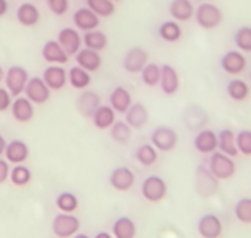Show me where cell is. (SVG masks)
I'll list each match as a JSON object with an SVG mask.
<instances>
[{
  "instance_id": "obj_1",
  "label": "cell",
  "mask_w": 251,
  "mask_h": 238,
  "mask_svg": "<svg viewBox=\"0 0 251 238\" xmlns=\"http://www.w3.org/2000/svg\"><path fill=\"white\" fill-rule=\"evenodd\" d=\"M209 171L217 180H230L237 171V165H235L232 157L215 150L209 157Z\"/></svg>"
},
{
  "instance_id": "obj_2",
  "label": "cell",
  "mask_w": 251,
  "mask_h": 238,
  "mask_svg": "<svg viewBox=\"0 0 251 238\" xmlns=\"http://www.w3.org/2000/svg\"><path fill=\"white\" fill-rule=\"evenodd\" d=\"M196 23L204 29H214L217 28L224 20V13L217 5L210 2H202L196 8L194 12Z\"/></svg>"
},
{
  "instance_id": "obj_3",
  "label": "cell",
  "mask_w": 251,
  "mask_h": 238,
  "mask_svg": "<svg viewBox=\"0 0 251 238\" xmlns=\"http://www.w3.org/2000/svg\"><path fill=\"white\" fill-rule=\"evenodd\" d=\"M140 192L149 202H160L165 199L168 194V186L165 183V180L162 176L157 175H150L142 181L140 186Z\"/></svg>"
},
{
  "instance_id": "obj_4",
  "label": "cell",
  "mask_w": 251,
  "mask_h": 238,
  "mask_svg": "<svg viewBox=\"0 0 251 238\" xmlns=\"http://www.w3.org/2000/svg\"><path fill=\"white\" fill-rule=\"evenodd\" d=\"M152 145L160 152H172L178 145V134L170 126H157L150 134Z\"/></svg>"
},
{
  "instance_id": "obj_5",
  "label": "cell",
  "mask_w": 251,
  "mask_h": 238,
  "mask_svg": "<svg viewBox=\"0 0 251 238\" xmlns=\"http://www.w3.org/2000/svg\"><path fill=\"white\" fill-rule=\"evenodd\" d=\"M80 230V220L74 214L61 212L52 220V232L59 238H72Z\"/></svg>"
},
{
  "instance_id": "obj_6",
  "label": "cell",
  "mask_w": 251,
  "mask_h": 238,
  "mask_svg": "<svg viewBox=\"0 0 251 238\" xmlns=\"http://www.w3.org/2000/svg\"><path fill=\"white\" fill-rule=\"evenodd\" d=\"M28 80L29 75L26 72V69L20 67V65H13L5 74V85H7V90L12 96H20L22 93H25Z\"/></svg>"
},
{
  "instance_id": "obj_7",
  "label": "cell",
  "mask_w": 251,
  "mask_h": 238,
  "mask_svg": "<svg viewBox=\"0 0 251 238\" xmlns=\"http://www.w3.org/2000/svg\"><path fill=\"white\" fill-rule=\"evenodd\" d=\"M196 188H198V192L201 196L210 197L219 189V180L210 173L209 168L201 165L196 170Z\"/></svg>"
},
{
  "instance_id": "obj_8",
  "label": "cell",
  "mask_w": 251,
  "mask_h": 238,
  "mask_svg": "<svg viewBox=\"0 0 251 238\" xmlns=\"http://www.w3.org/2000/svg\"><path fill=\"white\" fill-rule=\"evenodd\" d=\"M247 57L242 51H228L220 57V67L228 75H240L247 69Z\"/></svg>"
},
{
  "instance_id": "obj_9",
  "label": "cell",
  "mask_w": 251,
  "mask_h": 238,
  "mask_svg": "<svg viewBox=\"0 0 251 238\" xmlns=\"http://www.w3.org/2000/svg\"><path fill=\"white\" fill-rule=\"evenodd\" d=\"M25 95H26V98L33 105H43L51 96V88L44 83L43 77H33L28 80L26 88H25Z\"/></svg>"
},
{
  "instance_id": "obj_10",
  "label": "cell",
  "mask_w": 251,
  "mask_h": 238,
  "mask_svg": "<svg viewBox=\"0 0 251 238\" xmlns=\"http://www.w3.org/2000/svg\"><path fill=\"white\" fill-rule=\"evenodd\" d=\"M149 64V54L144 48H130L124 55L123 65L126 69V72L129 74H139L142 72V69Z\"/></svg>"
},
{
  "instance_id": "obj_11",
  "label": "cell",
  "mask_w": 251,
  "mask_h": 238,
  "mask_svg": "<svg viewBox=\"0 0 251 238\" xmlns=\"http://www.w3.org/2000/svg\"><path fill=\"white\" fill-rule=\"evenodd\" d=\"M198 232L202 238H220L224 234V224L215 214H204L198 222Z\"/></svg>"
},
{
  "instance_id": "obj_12",
  "label": "cell",
  "mask_w": 251,
  "mask_h": 238,
  "mask_svg": "<svg viewBox=\"0 0 251 238\" xmlns=\"http://www.w3.org/2000/svg\"><path fill=\"white\" fill-rule=\"evenodd\" d=\"M135 183L134 171L127 168V166H118L109 175V185L116 191H129Z\"/></svg>"
},
{
  "instance_id": "obj_13",
  "label": "cell",
  "mask_w": 251,
  "mask_h": 238,
  "mask_svg": "<svg viewBox=\"0 0 251 238\" xmlns=\"http://www.w3.org/2000/svg\"><path fill=\"white\" fill-rule=\"evenodd\" d=\"M57 43L61 44L62 49L67 53L69 55L77 54L80 49H82L83 39L78 34L77 29L74 28H62L57 34Z\"/></svg>"
},
{
  "instance_id": "obj_14",
  "label": "cell",
  "mask_w": 251,
  "mask_h": 238,
  "mask_svg": "<svg viewBox=\"0 0 251 238\" xmlns=\"http://www.w3.org/2000/svg\"><path fill=\"white\" fill-rule=\"evenodd\" d=\"M194 149L202 155H210L219 149L217 134L210 129H201L194 137Z\"/></svg>"
},
{
  "instance_id": "obj_15",
  "label": "cell",
  "mask_w": 251,
  "mask_h": 238,
  "mask_svg": "<svg viewBox=\"0 0 251 238\" xmlns=\"http://www.w3.org/2000/svg\"><path fill=\"white\" fill-rule=\"evenodd\" d=\"M74 25L75 28L82 29L85 33L93 31L100 26V17L88 7H82L74 13Z\"/></svg>"
},
{
  "instance_id": "obj_16",
  "label": "cell",
  "mask_w": 251,
  "mask_h": 238,
  "mask_svg": "<svg viewBox=\"0 0 251 238\" xmlns=\"http://www.w3.org/2000/svg\"><path fill=\"white\" fill-rule=\"evenodd\" d=\"M160 87L162 92L168 96H173L179 90V75L176 69L170 64L162 65V77H160Z\"/></svg>"
},
{
  "instance_id": "obj_17",
  "label": "cell",
  "mask_w": 251,
  "mask_h": 238,
  "mask_svg": "<svg viewBox=\"0 0 251 238\" xmlns=\"http://www.w3.org/2000/svg\"><path fill=\"white\" fill-rule=\"evenodd\" d=\"M75 60H77L78 67L85 69L87 72H97L103 64V59L98 51H93L88 48L80 49L78 53L75 54Z\"/></svg>"
},
{
  "instance_id": "obj_18",
  "label": "cell",
  "mask_w": 251,
  "mask_h": 238,
  "mask_svg": "<svg viewBox=\"0 0 251 238\" xmlns=\"http://www.w3.org/2000/svg\"><path fill=\"white\" fill-rule=\"evenodd\" d=\"M10 111H12V116L18 123H28L34 116V105L26 96H17L12 106H10Z\"/></svg>"
},
{
  "instance_id": "obj_19",
  "label": "cell",
  "mask_w": 251,
  "mask_h": 238,
  "mask_svg": "<svg viewBox=\"0 0 251 238\" xmlns=\"http://www.w3.org/2000/svg\"><path fill=\"white\" fill-rule=\"evenodd\" d=\"M5 160L8 163H15V165H22L25 160H28L29 155V149L28 145L20 139H15L12 142L7 144V149H5Z\"/></svg>"
},
{
  "instance_id": "obj_20",
  "label": "cell",
  "mask_w": 251,
  "mask_h": 238,
  "mask_svg": "<svg viewBox=\"0 0 251 238\" xmlns=\"http://www.w3.org/2000/svg\"><path fill=\"white\" fill-rule=\"evenodd\" d=\"M43 80L51 90H61L65 87V83L69 82L67 72L61 65H51L43 72Z\"/></svg>"
},
{
  "instance_id": "obj_21",
  "label": "cell",
  "mask_w": 251,
  "mask_h": 238,
  "mask_svg": "<svg viewBox=\"0 0 251 238\" xmlns=\"http://www.w3.org/2000/svg\"><path fill=\"white\" fill-rule=\"evenodd\" d=\"M100 106H101V100H100L98 93L92 92V90H87L77 98V108L85 118H92Z\"/></svg>"
},
{
  "instance_id": "obj_22",
  "label": "cell",
  "mask_w": 251,
  "mask_h": 238,
  "mask_svg": "<svg viewBox=\"0 0 251 238\" xmlns=\"http://www.w3.org/2000/svg\"><path fill=\"white\" fill-rule=\"evenodd\" d=\"M170 15L173 17L175 22H188L194 17V5L191 0H172L168 7Z\"/></svg>"
},
{
  "instance_id": "obj_23",
  "label": "cell",
  "mask_w": 251,
  "mask_h": 238,
  "mask_svg": "<svg viewBox=\"0 0 251 238\" xmlns=\"http://www.w3.org/2000/svg\"><path fill=\"white\" fill-rule=\"evenodd\" d=\"M126 123L132 129H142L149 123V111L144 103H132L126 113Z\"/></svg>"
},
{
  "instance_id": "obj_24",
  "label": "cell",
  "mask_w": 251,
  "mask_h": 238,
  "mask_svg": "<svg viewBox=\"0 0 251 238\" xmlns=\"http://www.w3.org/2000/svg\"><path fill=\"white\" fill-rule=\"evenodd\" d=\"M132 105V96H130L129 90L124 87H116L109 95V106L116 111V113L126 114L127 109Z\"/></svg>"
},
{
  "instance_id": "obj_25",
  "label": "cell",
  "mask_w": 251,
  "mask_h": 238,
  "mask_svg": "<svg viewBox=\"0 0 251 238\" xmlns=\"http://www.w3.org/2000/svg\"><path fill=\"white\" fill-rule=\"evenodd\" d=\"M70 55L62 49V46L57 41H48L43 46V59L49 64H67Z\"/></svg>"
},
{
  "instance_id": "obj_26",
  "label": "cell",
  "mask_w": 251,
  "mask_h": 238,
  "mask_svg": "<svg viewBox=\"0 0 251 238\" xmlns=\"http://www.w3.org/2000/svg\"><path fill=\"white\" fill-rule=\"evenodd\" d=\"M92 121H93L95 128L109 129L114 123H116V111H114L109 105H101L97 111H95V114L92 116Z\"/></svg>"
},
{
  "instance_id": "obj_27",
  "label": "cell",
  "mask_w": 251,
  "mask_h": 238,
  "mask_svg": "<svg viewBox=\"0 0 251 238\" xmlns=\"http://www.w3.org/2000/svg\"><path fill=\"white\" fill-rule=\"evenodd\" d=\"M39 18H41V15H39L38 7L29 2L22 3L17 10V20L23 26H34V25H38Z\"/></svg>"
},
{
  "instance_id": "obj_28",
  "label": "cell",
  "mask_w": 251,
  "mask_h": 238,
  "mask_svg": "<svg viewBox=\"0 0 251 238\" xmlns=\"http://www.w3.org/2000/svg\"><path fill=\"white\" fill-rule=\"evenodd\" d=\"M219 139V152L228 155V157H237L238 155V149H237V140H235V134L232 129H222L217 134Z\"/></svg>"
},
{
  "instance_id": "obj_29",
  "label": "cell",
  "mask_w": 251,
  "mask_h": 238,
  "mask_svg": "<svg viewBox=\"0 0 251 238\" xmlns=\"http://www.w3.org/2000/svg\"><path fill=\"white\" fill-rule=\"evenodd\" d=\"M158 36L167 43H178L183 36V28L175 20H168L158 26Z\"/></svg>"
},
{
  "instance_id": "obj_30",
  "label": "cell",
  "mask_w": 251,
  "mask_h": 238,
  "mask_svg": "<svg viewBox=\"0 0 251 238\" xmlns=\"http://www.w3.org/2000/svg\"><path fill=\"white\" fill-rule=\"evenodd\" d=\"M137 234V227H135L134 220L129 217H119L113 224V237L114 238H135Z\"/></svg>"
},
{
  "instance_id": "obj_31",
  "label": "cell",
  "mask_w": 251,
  "mask_h": 238,
  "mask_svg": "<svg viewBox=\"0 0 251 238\" xmlns=\"http://www.w3.org/2000/svg\"><path fill=\"white\" fill-rule=\"evenodd\" d=\"M83 44L85 48L93 49V51H103L108 46V36L100 29H93V31H87L83 34Z\"/></svg>"
},
{
  "instance_id": "obj_32",
  "label": "cell",
  "mask_w": 251,
  "mask_h": 238,
  "mask_svg": "<svg viewBox=\"0 0 251 238\" xmlns=\"http://www.w3.org/2000/svg\"><path fill=\"white\" fill-rule=\"evenodd\" d=\"M227 95L233 101H245L250 96L248 83L242 79H233L227 83Z\"/></svg>"
},
{
  "instance_id": "obj_33",
  "label": "cell",
  "mask_w": 251,
  "mask_h": 238,
  "mask_svg": "<svg viewBox=\"0 0 251 238\" xmlns=\"http://www.w3.org/2000/svg\"><path fill=\"white\" fill-rule=\"evenodd\" d=\"M67 79L69 83L72 85L74 88L77 90H83L87 88L90 83H92V77H90V72H87L82 67H72L67 72Z\"/></svg>"
},
{
  "instance_id": "obj_34",
  "label": "cell",
  "mask_w": 251,
  "mask_h": 238,
  "mask_svg": "<svg viewBox=\"0 0 251 238\" xmlns=\"http://www.w3.org/2000/svg\"><path fill=\"white\" fill-rule=\"evenodd\" d=\"M109 135L114 142L118 144H127L130 137H132V128L124 123V121H116L111 128H109Z\"/></svg>"
},
{
  "instance_id": "obj_35",
  "label": "cell",
  "mask_w": 251,
  "mask_h": 238,
  "mask_svg": "<svg viewBox=\"0 0 251 238\" xmlns=\"http://www.w3.org/2000/svg\"><path fill=\"white\" fill-rule=\"evenodd\" d=\"M135 159L140 165L144 166H152L155 161L158 160V152L152 144H142L135 150Z\"/></svg>"
},
{
  "instance_id": "obj_36",
  "label": "cell",
  "mask_w": 251,
  "mask_h": 238,
  "mask_svg": "<svg viewBox=\"0 0 251 238\" xmlns=\"http://www.w3.org/2000/svg\"><path fill=\"white\" fill-rule=\"evenodd\" d=\"M140 77H142V82L147 85V87H157L160 85V77H162V67L155 62H149L140 72Z\"/></svg>"
},
{
  "instance_id": "obj_37",
  "label": "cell",
  "mask_w": 251,
  "mask_h": 238,
  "mask_svg": "<svg viewBox=\"0 0 251 238\" xmlns=\"http://www.w3.org/2000/svg\"><path fill=\"white\" fill-rule=\"evenodd\" d=\"M87 7L98 15V17H111L116 12V5L113 0H87Z\"/></svg>"
},
{
  "instance_id": "obj_38",
  "label": "cell",
  "mask_w": 251,
  "mask_h": 238,
  "mask_svg": "<svg viewBox=\"0 0 251 238\" xmlns=\"http://www.w3.org/2000/svg\"><path fill=\"white\" fill-rule=\"evenodd\" d=\"M56 206L59 207V211L65 212V214H72L74 211H77L78 207V197L74 192H61L56 199Z\"/></svg>"
},
{
  "instance_id": "obj_39",
  "label": "cell",
  "mask_w": 251,
  "mask_h": 238,
  "mask_svg": "<svg viewBox=\"0 0 251 238\" xmlns=\"http://www.w3.org/2000/svg\"><path fill=\"white\" fill-rule=\"evenodd\" d=\"M33 175L29 171L28 166L25 165H15L12 170H10V181L15 186H26L29 181H31Z\"/></svg>"
},
{
  "instance_id": "obj_40",
  "label": "cell",
  "mask_w": 251,
  "mask_h": 238,
  "mask_svg": "<svg viewBox=\"0 0 251 238\" xmlns=\"http://www.w3.org/2000/svg\"><path fill=\"white\" fill-rule=\"evenodd\" d=\"M233 43L242 53H251V26L238 28L233 34Z\"/></svg>"
},
{
  "instance_id": "obj_41",
  "label": "cell",
  "mask_w": 251,
  "mask_h": 238,
  "mask_svg": "<svg viewBox=\"0 0 251 238\" xmlns=\"http://www.w3.org/2000/svg\"><path fill=\"white\" fill-rule=\"evenodd\" d=\"M235 217L242 224H251V197H242L233 207Z\"/></svg>"
},
{
  "instance_id": "obj_42",
  "label": "cell",
  "mask_w": 251,
  "mask_h": 238,
  "mask_svg": "<svg viewBox=\"0 0 251 238\" xmlns=\"http://www.w3.org/2000/svg\"><path fill=\"white\" fill-rule=\"evenodd\" d=\"M235 140H237L238 154L251 157V131H248V129L240 131V132L235 135Z\"/></svg>"
},
{
  "instance_id": "obj_43",
  "label": "cell",
  "mask_w": 251,
  "mask_h": 238,
  "mask_svg": "<svg viewBox=\"0 0 251 238\" xmlns=\"http://www.w3.org/2000/svg\"><path fill=\"white\" fill-rule=\"evenodd\" d=\"M48 7L54 15L62 17L69 10V0H48Z\"/></svg>"
},
{
  "instance_id": "obj_44",
  "label": "cell",
  "mask_w": 251,
  "mask_h": 238,
  "mask_svg": "<svg viewBox=\"0 0 251 238\" xmlns=\"http://www.w3.org/2000/svg\"><path fill=\"white\" fill-rule=\"evenodd\" d=\"M12 95L7 88H2L0 87V113H3V111H7L10 106H12Z\"/></svg>"
},
{
  "instance_id": "obj_45",
  "label": "cell",
  "mask_w": 251,
  "mask_h": 238,
  "mask_svg": "<svg viewBox=\"0 0 251 238\" xmlns=\"http://www.w3.org/2000/svg\"><path fill=\"white\" fill-rule=\"evenodd\" d=\"M8 178H10L8 161L5 159H0V185H3Z\"/></svg>"
},
{
  "instance_id": "obj_46",
  "label": "cell",
  "mask_w": 251,
  "mask_h": 238,
  "mask_svg": "<svg viewBox=\"0 0 251 238\" xmlns=\"http://www.w3.org/2000/svg\"><path fill=\"white\" fill-rule=\"evenodd\" d=\"M7 12H8V2L7 0H0V18L3 15H7Z\"/></svg>"
},
{
  "instance_id": "obj_47",
  "label": "cell",
  "mask_w": 251,
  "mask_h": 238,
  "mask_svg": "<svg viewBox=\"0 0 251 238\" xmlns=\"http://www.w3.org/2000/svg\"><path fill=\"white\" fill-rule=\"evenodd\" d=\"M5 149H7V140H5L3 135L0 134V155L5 154Z\"/></svg>"
},
{
  "instance_id": "obj_48",
  "label": "cell",
  "mask_w": 251,
  "mask_h": 238,
  "mask_svg": "<svg viewBox=\"0 0 251 238\" xmlns=\"http://www.w3.org/2000/svg\"><path fill=\"white\" fill-rule=\"evenodd\" d=\"M95 238H114L111 234H108V232H100V234L95 235Z\"/></svg>"
},
{
  "instance_id": "obj_49",
  "label": "cell",
  "mask_w": 251,
  "mask_h": 238,
  "mask_svg": "<svg viewBox=\"0 0 251 238\" xmlns=\"http://www.w3.org/2000/svg\"><path fill=\"white\" fill-rule=\"evenodd\" d=\"M72 238H90V237H87V235H83V234H77V235H74Z\"/></svg>"
},
{
  "instance_id": "obj_50",
  "label": "cell",
  "mask_w": 251,
  "mask_h": 238,
  "mask_svg": "<svg viewBox=\"0 0 251 238\" xmlns=\"http://www.w3.org/2000/svg\"><path fill=\"white\" fill-rule=\"evenodd\" d=\"M2 79H3V72H2V67H0V82H2Z\"/></svg>"
},
{
  "instance_id": "obj_51",
  "label": "cell",
  "mask_w": 251,
  "mask_h": 238,
  "mask_svg": "<svg viewBox=\"0 0 251 238\" xmlns=\"http://www.w3.org/2000/svg\"><path fill=\"white\" fill-rule=\"evenodd\" d=\"M199 2H210V0H199Z\"/></svg>"
},
{
  "instance_id": "obj_52",
  "label": "cell",
  "mask_w": 251,
  "mask_h": 238,
  "mask_svg": "<svg viewBox=\"0 0 251 238\" xmlns=\"http://www.w3.org/2000/svg\"><path fill=\"white\" fill-rule=\"evenodd\" d=\"M113 2H119V0H113Z\"/></svg>"
}]
</instances>
